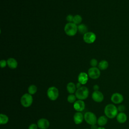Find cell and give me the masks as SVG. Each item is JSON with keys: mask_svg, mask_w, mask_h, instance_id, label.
<instances>
[{"mask_svg": "<svg viewBox=\"0 0 129 129\" xmlns=\"http://www.w3.org/2000/svg\"><path fill=\"white\" fill-rule=\"evenodd\" d=\"M124 98L123 95L119 93H114L111 96V101L114 104H119L122 103Z\"/></svg>", "mask_w": 129, "mask_h": 129, "instance_id": "cell-9", "label": "cell"}, {"mask_svg": "<svg viewBox=\"0 0 129 129\" xmlns=\"http://www.w3.org/2000/svg\"><path fill=\"white\" fill-rule=\"evenodd\" d=\"M104 113L105 116L109 118L112 119L115 117L118 114L117 107L113 104H108L104 108Z\"/></svg>", "mask_w": 129, "mask_h": 129, "instance_id": "cell-1", "label": "cell"}, {"mask_svg": "<svg viewBox=\"0 0 129 129\" xmlns=\"http://www.w3.org/2000/svg\"><path fill=\"white\" fill-rule=\"evenodd\" d=\"M85 107V102L82 100H78L74 103V108L78 112H81L84 110Z\"/></svg>", "mask_w": 129, "mask_h": 129, "instance_id": "cell-11", "label": "cell"}, {"mask_svg": "<svg viewBox=\"0 0 129 129\" xmlns=\"http://www.w3.org/2000/svg\"><path fill=\"white\" fill-rule=\"evenodd\" d=\"M88 75L85 72L80 73L78 77V82L81 83L82 85H84L87 83L88 80Z\"/></svg>", "mask_w": 129, "mask_h": 129, "instance_id": "cell-13", "label": "cell"}, {"mask_svg": "<svg viewBox=\"0 0 129 129\" xmlns=\"http://www.w3.org/2000/svg\"><path fill=\"white\" fill-rule=\"evenodd\" d=\"M84 118V116L81 112H77L74 115V121L76 124L81 123Z\"/></svg>", "mask_w": 129, "mask_h": 129, "instance_id": "cell-14", "label": "cell"}, {"mask_svg": "<svg viewBox=\"0 0 129 129\" xmlns=\"http://www.w3.org/2000/svg\"><path fill=\"white\" fill-rule=\"evenodd\" d=\"M7 65V61L6 60L2 59L0 61V66L1 68H5Z\"/></svg>", "mask_w": 129, "mask_h": 129, "instance_id": "cell-27", "label": "cell"}, {"mask_svg": "<svg viewBox=\"0 0 129 129\" xmlns=\"http://www.w3.org/2000/svg\"><path fill=\"white\" fill-rule=\"evenodd\" d=\"M125 106L122 104L119 105L117 107V110L119 112H124V111L125 110Z\"/></svg>", "mask_w": 129, "mask_h": 129, "instance_id": "cell-26", "label": "cell"}, {"mask_svg": "<svg viewBox=\"0 0 129 129\" xmlns=\"http://www.w3.org/2000/svg\"><path fill=\"white\" fill-rule=\"evenodd\" d=\"M97 128H98V127H97V126L95 124L91 125V129H97Z\"/></svg>", "mask_w": 129, "mask_h": 129, "instance_id": "cell-32", "label": "cell"}, {"mask_svg": "<svg viewBox=\"0 0 129 129\" xmlns=\"http://www.w3.org/2000/svg\"><path fill=\"white\" fill-rule=\"evenodd\" d=\"M81 83H80L79 82H78V83H77V84H76V88H77V89H79V88H80V87H81L82 86H81Z\"/></svg>", "mask_w": 129, "mask_h": 129, "instance_id": "cell-31", "label": "cell"}, {"mask_svg": "<svg viewBox=\"0 0 129 129\" xmlns=\"http://www.w3.org/2000/svg\"><path fill=\"white\" fill-rule=\"evenodd\" d=\"M84 116L86 122L90 125L96 124L97 122L96 116L92 112L88 111L86 112Z\"/></svg>", "mask_w": 129, "mask_h": 129, "instance_id": "cell-5", "label": "cell"}, {"mask_svg": "<svg viewBox=\"0 0 129 129\" xmlns=\"http://www.w3.org/2000/svg\"><path fill=\"white\" fill-rule=\"evenodd\" d=\"M76 98L77 97L76 95H74L73 94H70L67 97V100L71 103H75V102L76 101Z\"/></svg>", "mask_w": 129, "mask_h": 129, "instance_id": "cell-24", "label": "cell"}, {"mask_svg": "<svg viewBox=\"0 0 129 129\" xmlns=\"http://www.w3.org/2000/svg\"><path fill=\"white\" fill-rule=\"evenodd\" d=\"M76 86L73 82H70L67 84V89L70 94H73L76 91Z\"/></svg>", "mask_w": 129, "mask_h": 129, "instance_id": "cell-17", "label": "cell"}, {"mask_svg": "<svg viewBox=\"0 0 129 129\" xmlns=\"http://www.w3.org/2000/svg\"></svg>", "mask_w": 129, "mask_h": 129, "instance_id": "cell-34", "label": "cell"}, {"mask_svg": "<svg viewBox=\"0 0 129 129\" xmlns=\"http://www.w3.org/2000/svg\"><path fill=\"white\" fill-rule=\"evenodd\" d=\"M65 33L69 36H75L78 31V26L73 22H68L64 27Z\"/></svg>", "mask_w": 129, "mask_h": 129, "instance_id": "cell-2", "label": "cell"}, {"mask_svg": "<svg viewBox=\"0 0 129 129\" xmlns=\"http://www.w3.org/2000/svg\"><path fill=\"white\" fill-rule=\"evenodd\" d=\"M90 65L92 67H96L98 64V61L97 59H96L95 58H92L91 59V60H90Z\"/></svg>", "mask_w": 129, "mask_h": 129, "instance_id": "cell-25", "label": "cell"}, {"mask_svg": "<svg viewBox=\"0 0 129 129\" xmlns=\"http://www.w3.org/2000/svg\"><path fill=\"white\" fill-rule=\"evenodd\" d=\"M37 127H38L37 124L35 123H32L29 125L28 129H37Z\"/></svg>", "mask_w": 129, "mask_h": 129, "instance_id": "cell-29", "label": "cell"}, {"mask_svg": "<svg viewBox=\"0 0 129 129\" xmlns=\"http://www.w3.org/2000/svg\"><path fill=\"white\" fill-rule=\"evenodd\" d=\"M92 98L95 102H101L104 99V95L99 91H94L92 94Z\"/></svg>", "mask_w": 129, "mask_h": 129, "instance_id": "cell-10", "label": "cell"}, {"mask_svg": "<svg viewBox=\"0 0 129 129\" xmlns=\"http://www.w3.org/2000/svg\"><path fill=\"white\" fill-rule=\"evenodd\" d=\"M88 76L92 79H97L100 76V71L97 67H91L88 71Z\"/></svg>", "mask_w": 129, "mask_h": 129, "instance_id": "cell-8", "label": "cell"}, {"mask_svg": "<svg viewBox=\"0 0 129 129\" xmlns=\"http://www.w3.org/2000/svg\"><path fill=\"white\" fill-rule=\"evenodd\" d=\"M21 103L25 107H28L31 105L33 102V97L29 93H26L22 95L21 98Z\"/></svg>", "mask_w": 129, "mask_h": 129, "instance_id": "cell-4", "label": "cell"}, {"mask_svg": "<svg viewBox=\"0 0 129 129\" xmlns=\"http://www.w3.org/2000/svg\"><path fill=\"white\" fill-rule=\"evenodd\" d=\"M109 64L107 60H101L98 64V69L100 70H105L107 69L108 67Z\"/></svg>", "mask_w": 129, "mask_h": 129, "instance_id": "cell-19", "label": "cell"}, {"mask_svg": "<svg viewBox=\"0 0 129 129\" xmlns=\"http://www.w3.org/2000/svg\"><path fill=\"white\" fill-rule=\"evenodd\" d=\"M83 40L85 42L88 44H91L94 42L96 39L95 34L92 32H87L83 35Z\"/></svg>", "mask_w": 129, "mask_h": 129, "instance_id": "cell-7", "label": "cell"}, {"mask_svg": "<svg viewBox=\"0 0 129 129\" xmlns=\"http://www.w3.org/2000/svg\"><path fill=\"white\" fill-rule=\"evenodd\" d=\"M7 65L11 69H15L17 68L18 66V62L14 58L10 57L7 60Z\"/></svg>", "mask_w": 129, "mask_h": 129, "instance_id": "cell-16", "label": "cell"}, {"mask_svg": "<svg viewBox=\"0 0 129 129\" xmlns=\"http://www.w3.org/2000/svg\"><path fill=\"white\" fill-rule=\"evenodd\" d=\"M78 31L82 34H85L88 31V27L84 24H80L78 26Z\"/></svg>", "mask_w": 129, "mask_h": 129, "instance_id": "cell-20", "label": "cell"}, {"mask_svg": "<svg viewBox=\"0 0 129 129\" xmlns=\"http://www.w3.org/2000/svg\"><path fill=\"white\" fill-rule=\"evenodd\" d=\"M37 87L34 85H31L28 88V93L31 95H33L35 94L37 92Z\"/></svg>", "mask_w": 129, "mask_h": 129, "instance_id": "cell-23", "label": "cell"}, {"mask_svg": "<svg viewBox=\"0 0 129 129\" xmlns=\"http://www.w3.org/2000/svg\"><path fill=\"white\" fill-rule=\"evenodd\" d=\"M99 89V87L98 85H95L93 86V89L94 91H98Z\"/></svg>", "mask_w": 129, "mask_h": 129, "instance_id": "cell-30", "label": "cell"}, {"mask_svg": "<svg viewBox=\"0 0 129 129\" xmlns=\"http://www.w3.org/2000/svg\"><path fill=\"white\" fill-rule=\"evenodd\" d=\"M47 95L48 98L52 100H55L58 97L59 92L57 88L55 87H50L47 91Z\"/></svg>", "mask_w": 129, "mask_h": 129, "instance_id": "cell-6", "label": "cell"}, {"mask_svg": "<svg viewBox=\"0 0 129 129\" xmlns=\"http://www.w3.org/2000/svg\"><path fill=\"white\" fill-rule=\"evenodd\" d=\"M37 124L40 129H47L49 126V122L47 119L42 118L38 120Z\"/></svg>", "mask_w": 129, "mask_h": 129, "instance_id": "cell-12", "label": "cell"}, {"mask_svg": "<svg viewBox=\"0 0 129 129\" xmlns=\"http://www.w3.org/2000/svg\"><path fill=\"white\" fill-rule=\"evenodd\" d=\"M9 121V117L7 115L4 114H0V123L1 124H6Z\"/></svg>", "mask_w": 129, "mask_h": 129, "instance_id": "cell-21", "label": "cell"}, {"mask_svg": "<svg viewBox=\"0 0 129 129\" xmlns=\"http://www.w3.org/2000/svg\"><path fill=\"white\" fill-rule=\"evenodd\" d=\"M74 16L72 15H68L66 17V20L68 22H73Z\"/></svg>", "mask_w": 129, "mask_h": 129, "instance_id": "cell-28", "label": "cell"}, {"mask_svg": "<svg viewBox=\"0 0 129 129\" xmlns=\"http://www.w3.org/2000/svg\"><path fill=\"white\" fill-rule=\"evenodd\" d=\"M75 95L77 98L79 100L86 99L89 95L88 89L85 86H82L79 89H77L75 92Z\"/></svg>", "mask_w": 129, "mask_h": 129, "instance_id": "cell-3", "label": "cell"}, {"mask_svg": "<svg viewBox=\"0 0 129 129\" xmlns=\"http://www.w3.org/2000/svg\"><path fill=\"white\" fill-rule=\"evenodd\" d=\"M82 21V18L79 15H76L74 16L73 23L76 25H79Z\"/></svg>", "mask_w": 129, "mask_h": 129, "instance_id": "cell-22", "label": "cell"}, {"mask_svg": "<svg viewBox=\"0 0 129 129\" xmlns=\"http://www.w3.org/2000/svg\"><path fill=\"white\" fill-rule=\"evenodd\" d=\"M108 121L107 117L105 115L100 116L97 119V123L99 125L102 126L105 125Z\"/></svg>", "mask_w": 129, "mask_h": 129, "instance_id": "cell-18", "label": "cell"}, {"mask_svg": "<svg viewBox=\"0 0 129 129\" xmlns=\"http://www.w3.org/2000/svg\"><path fill=\"white\" fill-rule=\"evenodd\" d=\"M97 129H105L104 127H102V126H100V127H98Z\"/></svg>", "mask_w": 129, "mask_h": 129, "instance_id": "cell-33", "label": "cell"}, {"mask_svg": "<svg viewBox=\"0 0 129 129\" xmlns=\"http://www.w3.org/2000/svg\"><path fill=\"white\" fill-rule=\"evenodd\" d=\"M117 122L120 123H123L127 121V116L124 112H119L116 116Z\"/></svg>", "mask_w": 129, "mask_h": 129, "instance_id": "cell-15", "label": "cell"}]
</instances>
